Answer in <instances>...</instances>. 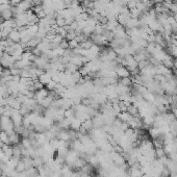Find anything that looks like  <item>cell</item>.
<instances>
[{
  "instance_id": "7",
  "label": "cell",
  "mask_w": 177,
  "mask_h": 177,
  "mask_svg": "<svg viewBox=\"0 0 177 177\" xmlns=\"http://www.w3.org/2000/svg\"><path fill=\"white\" fill-rule=\"evenodd\" d=\"M118 82L121 83V85H126V87H130V85H132V79H131L130 77H124V78L118 79Z\"/></svg>"
},
{
  "instance_id": "13",
  "label": "cell",
  "mask_w": 177,
  "mask_h": 177,
  "mask_svg": "<svg viewBox=\"0 0 177 177\" xmlns=\"http://www.w3.org/2000/svg\"><path fill=\"white\" fill-rule=\"evenodd\" d=\"M150 63L148 62V60H141V62H139L138 63V69L140 70H143L144 69V68H146L148 66V65H149Z\"/></svg>"
},
{
  "instance_id": "10",
  "label": "cell",
  "mask_w": 177,
  "mask_h": 177,
  "mask_svg": "<svg viewBox=\"0 0 177 177\" xmlns=\"http://www.w3.org/2000/svg\"><path fill=\"white\" fill-rule=\"evenodd\" d=\"M68 43H69V48L72 49V50L75 48H78V47L80 46V43H79L76 39H73V40H71V41H68Z\"/></svg>"
},
{
  "instance_id": "1",
  "label": "cell",
  "mask_w": 177,
  "mask_h": 177,
  "mask_svg": "<svg viewBox=\"0 0 177 177\" xmlns=\"http://www.w3.org/2000/svg\"><path fill=\"white\" fill-rule=\"evenodd\" d=\"M115 71L119 78H124V77H129L130 76V72L128 71V69L126 67H124V66H122V65H118Z\"/></svg>"
},
{
  "instance_id": "19",
  "label": "cell",
  "mask_w": 177,
  "mask_h": 177,
  "mask_svg": "<svg viewBox=\"0 0 177 177\" xmlns=\"http://www.w3.org/2000/svg\"><path fill=\"white\" fill-rule=\"evenodd\" d=\"M0 17H1V12H0Z\"/></svg>"
},
{
  "instance_id": "4",
  "label": "cell",
  "mask_w": 177,
  "mask_h": 177,
  "mask_svg": "<svg viewBox=\"0 0 177 177\" xmlns=\"http://www.w3.org/2000/svg\"><path fill=\"white\" fill-rule=\"evenodd\" d=\"M70 63L74 64L75 66H77L78 68L82 67L83 66V60H82V55H74L70 58Z\"/></svg>"
},
{
  "instance_id": "12",
  "label": "cell",
  "mask_w": 177,
  "mask_h": 177,
  "mask_svg": "<svg viewBox=\"0 0 177 177\" xmlns=\"http://www.w3.org/2000/svg\"><path fill=\"white\" fill-rule=\"evenodd\" d=\"M56 85H58V82L54 80H50L48 83L46 85V87L48 91H55V89H56Z\"/></svg>"
},
{
  "instance_id": "14",
  "label": "cell",
  "mask_w": 177,
  "mask_h": 177,
  "mask_svg": "<svg viewBox=\"0 0 177 177\" xmlns=\"http://www.w3.org/2000/svg\"><path fill=\"white\" fill-rule=\"evenodd\" d=\"M43 87L44 85L42 82H40L39 79L38 80H33V89H35V91H39L41 89H43Z\"/></svg>"
},
{
  "instance_id": "17",
  "label": "cell",
  "mask_w": 177,
  "mask_h": 177,
  "mask_svg": "<svg viewBox=\"0 0 177 177\" xmlns=\"http://www.w3.org/2000/svg\"><path fill=\"white\" fill-rule=\"evenodd\" d=\"M71 29H73V30H76L77 28H78V23H77V21H73L71 23Z\"/></svg>"
},
{
  "instance_id": "18",
  "label": "cell",
  "mask_w": 177,
  "mask_h": 177,
  "mask_svg": "<svg viewBox=\"0 0 177 177\" xmlns=\"http://www.w3.org/2000/svg\"><path fill=\"white\" fill-rule=\"evenodd\" d=\"M173 17H174L175 21H176V22H177V14H174V15H173Z\"/></svg>"
},
{
  "instance_id": "16",
  "label": "cell",
  "mask_w": 177,
  "mask_h": 177,
  "mask_svg": "<svg viewBox=\"0 0 177 177\" xmlns=\"http://www.w3.org/2000/svg\"><path fill=\"white\" fill-rule=\"evenodd\" d=\"M60 47H62L63 49H65V50H66V49H68L69 48V43H68V41L67 40H63L62 41V43L60 44Z\"/></svg>"
},
{
  "instance_id": "8",
  "label": "cell",
  "mask_w": 177,
  "mask_h": 177,
  "mask_svg": "<svg viewBox=\"0 0 177 177\" xmlns=\"http://www.w3.org/2000/svg\"><path fill=\"white\" fill-rule=\"evenodd\" d=\"M78 69H79V68L77 67V66H75L74 64H72V63H68V64L65 66V70H67V71L71 72V73L78 71Z\"/></svg>"
},
{
  "instance_id": "11",
  "label": "cell",
  "mask_w": 177,
  "mask_h": 177,
  "mask_svg": "<svg viewBox=\"0 0 177 177\" xmlns=\"http://www.w3.org/2000/svg\"><path fill=\"white\" fill-rule=\"evenodd\" d=\"M93 45H94V43H93L91 40H87V41L80 43V46H79V47H80V48H82V49H90Z\"/></svg>"
},
{
  "instance_id": "15",
  "label": "cell",
  "mask_w": 177,
  "mask_h": 177,
  "mask_svg": "<svg viewBox=\"0 0 177 177\" xmlns=\"http://www.w3.org/2000/svg\"><path fill=\"white\" fill-rule=\"evenodd\" d=\"M58 33L60 36H62L63 38H65V39H66V36H67V30L65 29L64 27H58Z\"/></svg>"
},
{
  "instance_id": "5",
  "label": "cell",
  "mask_w": 177,
  "mask_h": 177,
  "mask_svg": "<svg viewBox=\"0 0 177 177\" xmlns=\"http://www.w3.org/2000/svg\"><path fill=\"white\" fill-rule=\"evenodd\" d=\"M50 80H52V78H51V75L48 72H44L41 76H39V81L43 83L44 85H46Z\"/></svg>"
},
{
  "instance_id": "9",
  "label": "cell",
  "mask_w": 177,
  "mask_h": 177,
  "mask_svg": "<svg viewBox=\"0 0 177 177\" xmlns=\"http://www.w3.org/2000/svg\"><path fill=\"white\" fill-rule=\"evenodd\" d=\"M81 126L85 129V130H91L93 128V121L91 119H87L85 121H83Z\"/></svg>"
},
{
  "instance_id": "6",
  "label": "cell",
  "mask_w": 177,
  "mask_h": 177,
  "mask_svg": "<svg viewBox=\"0 0 177 177\" xmlns=\"http://www.w3.org/2000/svg\"><path fill=\"white\" fill-rule=\"evenodd\" d=\"M0 141L2 142V144L9 145V136L6 131H4V130L0 131Z\"/></svg>"
},
{
  "instance_id": "2",
  "label": "cell",
  "mask_w": 177,
  "mask_h": 177,
  "mask_svg": "<svg viewBox=\"0 0 177 177\" xmlns=\"http://www.w3.org/2000/svg\"><path fill=\"white\" fill-rule=\"evenodd\" d=\"M49 94V91L47 90V89H45V87H43V89H41V90L39 91H36V94H35V100L38 102L42 101L43 99H45L47 96H48Z\"/></svg>"
},
{
  "instance_id": "3",
  "label": "cell",
  "mask_w": 177,
  "mask_h": 177,
  "mask_svg": "<svg viewBox=\"0 0 177 177\" xmlns=\"http://www.w3.org/2000/svg\"><path fill=\"white\" fill-rule=\"evenodd\" d=\"M9 39L12 40L14 43H20L21 42V35L18 29H13L12 32L9 35Z\"/></svg>"
}]
</instances>
